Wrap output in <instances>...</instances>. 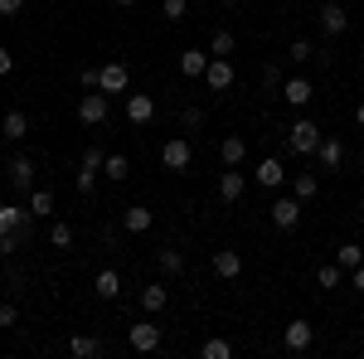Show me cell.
Wrapping results in <instances>:
<instances>
[{"label": "cell", "instance_id": "22", "mask_svg": "<svg viewBox=\"0 0 364 359\" xmlns=\"http://www.w3.org/2000/svg\"><path fill=\"white\" fill-rule=\"evenodd\" d=\"M25 204H29L34 219H54V190H39V185H34V190L25 194Z\"/></svg>", "mask_w": 364, "mask_h": 359}, {"label": "cell", "instance_id": "25", "mask_svg": "<svg viewBox=\"0 0 364 359\" xmlns=\"http://www.w3.org/2000/svg\"><path fill=\"white\" fill-rule=\"evenodd\" d=\"M102 175L122 185V180H132V161H127L122 151H107V161H102Z\"/></svg>", "mask_w": 364, "mask_h": 359}, {"label": "cell", "instance_id": "27", "mask_svg": "<svg viewBox=\"0 0 364 359\" xmlns=\"http://www.w3.org/2000/svg\"><path fill=\"white\" fill-rule=\"evenodd\" d=\"M316 190H321V180H316V170H301V175L291 180V194H296L301 204H311V199H316Z\"/></svg>", "mask_w": 364, "mask_h": 359}, {"label": "cell", "instance_id": "15", "mask_svg": "<svg viewBox=\"0 0 364 359\" xmlns=\"http://www.w3.org/2000/svg\"><path fill=\"white\" fill-rule=\"evenodd\" d=\"M0 136L10 141V146H15V141H25V136H29V117H25L20 107H10L5 117H0Z\"/></svg>", "mask_w": 364, "mask_h": 359}, {"label": "cell", "instance_id": "21", "mask_svg": "<svg viewBox=\"0 0 364 359\" xmlns=\"http://www.w3.org/2000/svg\"><path fill=\"white\" fill-rule=\"evenodd\" d=\"M277 92H282V97H287V107H306L311 97H316V92H311V83H306V78H287V83H282Z\"/></svg>", "mask_w": 364, "mask_h": 359}, {"label": "cell", "instance_id": "13", "mask_svg": "<svg viewBox=\"0 0 364 359\" xmlns=\"http://www.w3.org/2000/svg\"><path fill=\"white\" fill-rule=\"evenodd\" d=\"M316 161H321V170H340V166H345V141H340V136H321Z\"/></svg>", "mask_w": 364, "mask_h": 359}, {"label": "cell", "instance_id": "41", "mask_svg": "<svg viewBox=\"0 0 364 359\" xmlns=\"http://www.w3.org/2000/svg\"><path fill=\"white\" fill-rule=\"evenodd\" d=\"M350 286H355V291H360V296H364V262H360V267H355V272H350Z\"/></svg>", "mask_w": 364, "mask_h": 359}, {"label": "cell", "instance_id": "29", "mask_svg": "<svg viewBox=\"0 0 364 359\" xmlns=\"http://www.w3.org/2000/svg\"><path fill=\"white\" fill-rule=\"evenodd\" d=\"M49 248H54V252H68V248H73V223L54 219V228H49Z\"/></svg>", "mask_w": 364, "mask_h": 359}, {"label": "cell", "instance_id": "30", "mask_svg": "<svg viewBox=\"0 0 364 359\" xmlns=\"http://www.w3.org/2000/svg\"><path fill=\"white\" fill-rule=\"evenodd\" d=\"M156 262H161V272H166V277L185 272V252H180V248H161V252H156Z\"/></svg>", "mask_w": 364, "mask_h": 359}, {"label": "cell", "instance_id": "32", "mask_svg": "<svg viewBox=\"0 0 364 359\" xmlns=\"http://www.w3.org/2000/svg\"><path fill=\"white\" fill-rule=\"evenodd\" d=\"M199 355H204V359H233V345L219 340V335H209V340L199 345Z\"/></svg>", "mask_w": 364, "mask_h": 359}, {"label": "cell", "instance_id": "20", "mask_svg": "<svg viewBox=\"0 0 364 359\" xmlns=\"http://www.w3.org/2000/svg\"><path fill=\"white\" fill-rule=\"evenodd\" d=\"M209 49H180V73L185 78H204V68H209Z\"/></svg>", "mask_w": 364, "mask_h": 359}, {"label": "cell", "instance_id": "19", "mask_svg": "<svg viewBox=\"0 0 364 359\" xmlns=\"http://www.w3.org/2000/svg\"><path fill=\"white\" fill-rule=\"evenodd\" d=\"M92 291H97L102 301H117V296H122V272H117V267H102V272L92 277Z\"/></svg>", "mask_w": 364, "mask_h": 359}, {"label": "cell", "instance_id": "26", "mask_svg": "<svg viewBox=\"0 0 364 359\" xmlns=\"http://www.w3.org/2000/svg\"><path fill=\"white\" fill-rule=\"evenodd\" d=\"M68 355H73V359L102 355V340H97V335H73V340H68Z\"/></svg>", "mask_w": 364, "mask_h": 359}, {"label": "cell", "instance_id": "44", "mask_svg": "<svg viewBox=\"0 0 364 359\" xmlns=\"http://www.w3.org/2000/svg\"><path fill=\"white\" fill-rule=\"evenodd\" d=\"M360 78H364V58H360Z\"/></svg>", "mask_w": 364, "mask_h": 359}, {"label": "cell", "instance_id": "10", "mask_svg": "<svg viewBox=\"0 0 364 359\" xmlns=\"http://www.w3.org/2000/svg\"><path fill=\"white\" fill-rule=\"evenodd\" d=\"M243 190H248V175H243L238 166H228L224 175H219V199H224V204H238Z\"/></svg>", "mask_w": 364, "mask_h": 359}, {"label": "cell", "instance_id": "7", "mask_svg": "<svg viewBox=\"0 0 364 359\" xmlns=\"http://www.w3.org/2000/svg\"><path fill=\"white\" fill-rule=\"evenodd\" d=\"M127 122L132 127H151L156 122V97L151 92H127Z\"/></svg>", "mask_w": 364, "mask_h": 359}, {"label": "cell", "instance_id": "18", "mask_svg": "<svg viewBox=\"0 0 364 359\" xmlns=\"http://www.w3.org/2000/svg\"><path fill=\"white\" fill-rule=\"evenodd\" d=\"M122 228H127V233H151V228H156V209H146V204H132V209L122 214Z\"/></svg>", "mask_w": 364, "mask_h": 359}, {"label": "cell", "instance_id": "40", "mask_svg": "<svg viewBox=\"0 0 364 359\" xmlns=\"http://www.w3.org/2000/svg\"><path fill=\"white\" fill-rule=\"evenodd\" d=\"M5 73H15V54H10V49H0V78H5Z\"/></svg>", "mask_w": 364, "mask_h": 359}, {"label": "cell", "instance_id": "5", "mask_svg": "<svg viewBox=\"0 0 364 359\" xmlns=\"http://www.w3.org/2000/svg\"><path fill=\"white\" fill-rule=\"evenodd\" d=\"M267 219H272V228L291 233V228L301 223V199H296V194H291V199H272V204H267Z\"/></svg>", "mask_w": 364, "mask_h": 359}, {"label": "cell", "instance_id": "14", "mask_svg": "<svg viewBox=\"0 0 364 359\" xmlns=\"http://www.w3.org/2000/svg\"><path fill=\"white\" fill-rule=\"evenodd\" d=\"M214 277H224V282L243 277V252H238V248H219V252H214Z\"/></svg>", "mask_w": 364, "mask_h": 359}, {"label": "cell", "instance_id": "24", "mask_svg": "<svg viewBox=\"0 0 364 359\" xmlns=\"http://www.w3.org/2000/svg\"><path fill=\"white\" fill-rule=\"evenodd\" d=\"M141 306H146L151 316H156V311H166V306H170V286H166V282H151V286H141Z\"/></svg>", "mask_w": 364, "mask_h": 359}, {"label": "cell", "instance_id": "35", "mask_svg": "<svg viewBox=\"0 0 364 359\" xmlns=\"http://www.w3.org/2000/svg\"><path fill=\"white\" fill-rule=\"evenodd\" d=\"M161 15H166L170 25H180V20L190 15V0H161Z\"/></svg>", "mask_w": 364, "mask_h": 359}, {"label": "cell", "instance_id": "33", "mask_svg": "<svg viewBox=\"0 0 364 359\" xmlns=\"http://www.w3.org/2000/svg\"><path fill=\"white\" fill-rule=\"evenodd\" d=\"M316 282H321L326 291H336L340 282H345V267H340V262H321V272H316Z\"/></svg>", "mask_w": 364, "mask_h": 359}, {"label": "cell", "instance_id": "28", "mask_svg": "<svg viewBox=\"0 0 364 359\" xmlns=\"http://www.w3.org/2000/svg\"><path fill=\"white\" fill-rule=\"evenodd\" d=\"M233 49H238V34H233V29H214V39H209V54H214V58H228Z\"/></svg>", "mask_w": 364, "mask_h": 359}, {"label": "cell", "instance_id": "11", "mask_svg": "<svg viewBox=\"0 0 364 359\" xmlns=\"http://www.w3.org/2000/svg\"><path fill=\"white\" fill-rule=\"evenodd\" d=\"M252 175H257V185H262V190H282V185H287V166H282L277 156L257 161V170H252Z\"/></svg>", "mask_w": 364, "mask_h": 359}, {"label": "cell", "instance_id": "16", "mask_svg": "<svg viewBox=\"0 0 364 359\" xmlns=\"http://www.w3.org/2000/svg\"><path fill=\"white\" fill-rule=\"evenodd\" d=\"M321 29H326V34H345V29H350V10L336 5V0H326V5H321Z\"/></svg>", "mask_w": 364, "mask_h": 359}, {"label": "cell", "instance_id": "2", "mask_svg": "<svg viewBox=\"0 0 364 359\" xmlns=\"http://www.w3.org/2000/svg\"><path fill=\"white\" fill-rule=\"evenodd\" d=\"M97 92H132V68L122 63V58H107L102 68H97Z\"/></svg>", "mask_w": 364, "mask_h": 359}, {"label": "cell", "instance_id": "17", "mask_svg": "<svg viewBox=\"0 0 364 359\" xmlns=\"http://www.w3.org/2000/svg\"><path fill=\"white\" fill-rule=\"evenodd\" d=\"M204 83L214 87V92H228V87H233V63H228V58H209V68H204Z\"/></svg>", "mask_w": 364, "mask_h": 359}, {"label": "cell", "instance_id": "37", "mask_svg": "<svg viewBox=\"0 0 364 359\" xmlns=\"http://www.w3.org/2000/svg\"><path fill=\"white\" fill-rule=\"evenodd\" d=\"M102 161H107V151H102V146H87V151H83V166L87 170H102Z\"/></svg>", "mask_w": 364, "mask_h": 359}, {"label": "cell", "instance_id": "31", "mask_svg": "<svg viewBox=\"0 0 364 359\" xmlns=\"http://www.w3.org/2000/svg\"><path fill=\"white\" fill-rule=\"evenodd\" d=\"M336 262L345 267V272H355V267L364 262V248H360V243H340V248H336Z\"/></svg>", "mask_w": 364, "mask_h": 359}, {"label": "cell", "instance_id": "8", "mask_svg": "<svg viewBox=\"0 0 364 359\" xmlns=\"http://www.w3.org/2000/svg\"><path fill=\"white\" fill-rule=\"evenodd\" d=\"M5 180L15 185V194H29V190H34V161H29V156H10Z\"/></svg>", "mask_w": 364, "mask_h": 359}, {"label": "cell", "instance_id": "12", "mask_svg": "<svg viewBox=\"0 0 364 359\" xmlns=\"http://www.w3.org/2000/svg\"><path fill=\"white\" fill-rule=\"evenodd\" d=\"M311 340H316V326L311 321H287V350L291 355H306Z\"/></svg>", "mask_w": 364, "mask_h": 359}, {"label": "cell", "instance_id": "42", "mask_svg": "<svg viewBox=\"0 0 364 359\" xmlns=\"http://www.w3.org/2000/svg\"><path fill=\"white\" fill-rule=\"evenodd\" d=\"M355 122H360V127H364V97H360V102H355Z\"/></svg>", "mask_w": 364, "mask_h": 359}, {"label": "cell", "instance_id": "9", "mask_svg": "<svg viewBox=\"0 0 364 359\" xmlns=\"http://www.w3.org/2000/svg\"><path fill=\"white\" fill-rule=\"evenodd\" d=\"M132 350H136V355H156V350H161V326H156V321H136V326H132Z\"/></svg>", "mask_w": 364, "mask_h": 359}, {"label": "cell", "instance_id": "3", "mask_svg": "<svg viewBox=\"0 0 364 359\" xmlns=\"http://www.w3.org/2000/svg\"><path fill=\"white\" fill-rule=\"evenodd\" d=\"M190 161H195V146H190L185 136H170L166 146H161V166H166L170 175H185V170H190Z\"/></svg>", "mask_w": 364, "mask_h": 359}, {"label": "cell", "instance_id": "39", "mask_svg": "<svg viewBox=\"0 0 364 359\" xmlns=\"http://www.w3.org/2000/svg\"><path fill=\"white\" fill-rule=\"evenodd\" d=\"M20 10H25V0H0V15H10V20H15Z\"/></svg>", "mask_w": 364, "mask_h": 359}, {"label": "cell", "instance_id": "23", "mask_svg": "<svg viewBox=\"0 0 364 359\" xmlns=\"http://www.w3.org/2000/svg\"><path fill=\"white\" fill-rule=\"evenodd\" d=\"M219 161H224V166H243V161H248V141L243 136H224L219 141Z\"/></svg>", "mask_w": 364, "mask_h": 359}, {"label": "cell", "instance_id": "36", "mask_svg": "<svg viewBox=\"0 0 364 359\" xmlns=\"http://www.w3.org/2000/svg\"><path fill=\"white\" fill-rule=\"evenodd\" d=\"M97 175H102V170H78V175H73V190H78V194H92V185H97Z\"/></svg>", "mask_w": 364, "mask_h": 359}, {"label": "cell", "instance_id": "34", "mask_svg": "<svg viewBox=\"0 0 364 359\" xmlns=\"http://www.w3.org/2000/svg\"><path fill=\"white\" fill-rule=\"evenodd\" d=\"M311 58H316L311 39H291V44H287V63H311Z\"/></svg>", "mask_w": 364, "mask_h": 359}, {"label": "cell", "instance_id": "38", "mask_svg": "<svg viewBox=\"0 0 364 359\" xmlns=\"http://www.w3.org/2000/svg\"><path fill=\"white\" fill-rule=\"evenodd\" d=\"M15 321H20V311H15V306H10V301H5V306H0V331H10Z\"/></svg>", "mask_w": 364, "mask_h": 359}, {"label": "cell", "instance_id": "4", "mask_svg": "<svg viewBox=\"0 0 364 359\" xmlns=\"http://www.w3.org/2000/svg\"><path fill=\"white\" fill-rule=\"evenodd\" d=\"M107 92H97V87H87L83 97H78V122H83V127H102V122H107Z\"/></svg>", "mask_w": 364, "mask_h": 359}, {"label": "cell", "instance_id": "43", "mask_svg": "<svg viewBox=\"0 0 364 359\" xmlns=\"http://www.w3.org/2000/svg\"><path fill=\"white\" fill-rule=\"evenodd\" d=\"M112 5H136V0H112Z\"/></svg>", "mask_w": 364, "mask_h": 359}, {"label": "cell", "instance_id": "6", "mask_svg": "<svg viewBox=\"0 0 364 359\" xmlns=\"http://www.w3.org/2000/svg\"><path fill=\"white\" fill-rule=\"evenodd\" d=\"M29 223H34L29 204H0V233H20V238H29Z\"/></svg>", "mask_w": 364, "mask_h": 359}, {"label": "cell", "instance_id": "1", "mask_svg": "<svg viewBox=\"0 0 364 359\" xmlns=\"http://www.w3.org/2000/svg\"><path fill=\"white\" fill-rule=\"evenodd\" d=\"M321 136H326V132H321L311 117H296V122L287 127V151H291V156H316Z\"/></svg>", "mask_w": 364, "mask_h": 359}]
</instances>
